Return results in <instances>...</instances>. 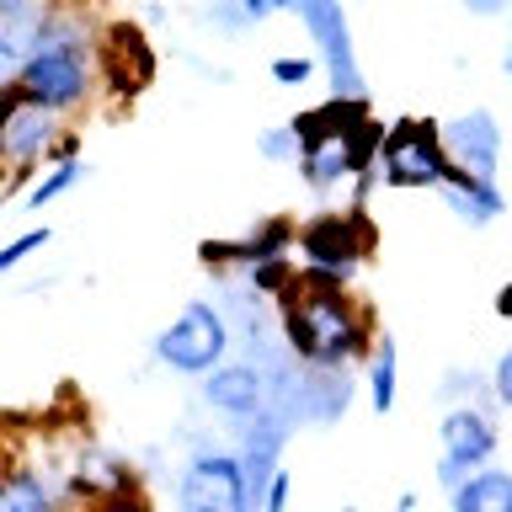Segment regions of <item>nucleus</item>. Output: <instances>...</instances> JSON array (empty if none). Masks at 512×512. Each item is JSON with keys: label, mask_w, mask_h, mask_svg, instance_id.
Returning a JSON list of instances; mask_svg holds the SVG:
<instances>
[{"label": "nucleus", "mask_w": 512, "mask_h": 512, "mask_svg": "<svg viewBox=\"0 0 512 512\" xmlns=\"http://www.w3.org/2000/svg\"><path fill=\"white\" fill-rule=\"evenodd\" d=\"M278 310H283V347L320 374H336V368L368 358V347H374V326H368L363 304L347 294V283L294 272Z\"/></svg>", "instance_id": "f257e3e1"}, {"label": "nucleus", "mask_w": 512, "mask_h": 512, "mask_svg": "<svg viewBox=\"0 0 512 512\" xmlns=\"http://www.w3.org/2000/svg\"><path fill=\"white\" fill-rule=\"evenodd\" d=\"M96 86H102V43H96V32L86 27L80 11H54L38 54L27 59V70L16 75L11 91L59 112V118H75V112H86L96 102Z\"/></svg>", "instance_id": "f03ea898"}, {"label": "nucleus", "mask_w": 512, "mask_h": 512, "mask_svg": "<svg viewBox=\"0 0 512 512\" xmlns=\"http://www.w3.org/2000/svg\"><path fill=\"white\" fill-rule=\"evenodd\" d=\"M299 134V171L310 187H342L347 176H368L374 171V150H379V128L368 118H347V112H315V118L294 123Z\"/></svg>", "instance_id": "7ed1b4c3"}, {"label": "nucleus", "mask_w": 512, "mask_h": 512, "mask_svg": "<svg viewBox=\"0 0 512 512\" xmlns=\"http://www.w3.org/2000/svg\"><path fill=\"white\" fill-rule=\"evenodd\" d=\"M64 150H80L70 134V118H59V112H48L11 91L6 107H0V171L11 182H32Z\"/></svg>", "instance_id": "20e7f679"}, {"label": "nucleus", "mask_w": 512, "mask_h": 512, "mask_svg": "<svg viewBox=\"0 0 512 512\" xmlns=\"http://www.w3.org/2000/svg\"><path fill=\"white\" fill-rule=\"evenodd\" d=\"M235 347V331H230V315L208 299H187L182 310L171 315V326L155 336V363L171 368V374H187V379H203L208 368H219Z\"/></svg>", "instance_id": "39448f33"}, {"label": "nucleus", "mask_w": 512, "mask_h": 512, "mask_svg": "<svg viewBox=\"0 0 512 512\" xmlns=\"http://www.w3.org/2000/svg\"><path fill=\"white\" fill-rule=\"evenodd\" d=\"M294 246H299L294 272H304V278H326V283H347L352 272H358L363 251H368V230H363L358 208H352V214H320L294 235Z\"/></svg>", "instance_id": "423d86ee"}, {"label": "nucleus", "mask_w": 512, "mask_h": 512, "mask_svg": "<svg viewBox=\"0 0 512 512\" xmlns=\"http://www.w3.org/2000/svg\"><path fill=\"white\" fill-rule=\"evenodd\" d=\"M374 176L390 187H443L454 176V160H448L438 128L427 123H400L379 139V160Z\"/></svg>", "instance_id": "0eeeda50"}, {"label": "nucleus", "mask_w": 512, "mask_h": 512, "mask_svg": "<svg viewBox=\"0 0 512 512\" xmlns=\"http://www.w3.org/2000/svg\"><path fill=\"white\" fill-rule=\"evenodd\" d=\"M176 512H251L246 464L235 448H203L176 480Z\"/></svg>", "instance_id": "6e6552de"}, {"label": "nucleus", "mask_w": 512, "mask_h": 512, "mask_svg": "<svg viewBox=\"0 0 512 512\" xmlns=\"http://www.w3.org/2000/svg\"><path fill=\"white\" fill-rule=\"evenodd\" d=\"M443 464H438V480L448 491L459 486L470 470H486L496 443H502V432H496V416L480 411V406H454L443 416Z\"/></svg>", "instance_id": "1a4fd4ad"}, {"label": "nucleus", "mask_w": 512, "mask_h": 512, "mask_svg": "<svg viewBox=\"0 0 512 512\" xmlns=\"http://www.w3.org/2000/svg\"><path fill=\"white\" fill-rule=\"evenodd\" d=\"M267 368L262 363H235L224 358L219 368L203 374V400L214 406L219 416H235V422H251V416L267 411Z\"/></svg>", "instance_id": "9d476101"}, {"label": "nucleus", "mask_w": 512, "mask_h": 512, "mask_svg": "<svg viewBox=\"0 0 512 512\" xmlns=\"http://www.w3.org/2000/svg\"><path fill=\"white\" fill-rule=\"evenodd\" d=\"M48 16H54V0H32V6L0 11V80H6V86H16V75H22L27 59L38 54Z\"/></svg>", "instance_id": "9b49d317"}, {"label": "nucleus", "mask_w": 512, "mask_h": 512, "mask_svg": "<svg viewBox=\"0 0 512 512\" xmlns=\"http://www.w3.org/2000/svg\"><path fill=\"white\" fill-rule=\"evenodd\" d=\"M443 139V150L448 160H454V171L464 176H480V182H491V171H496V128L486 112H475V118H459Z\"/></svg>", "instance_id": "f8f14e48"}, {"label": "nucleus", "mask_w": 512, "mask_h": 512, "mask_svg": "<svg viewBox=\"0 0 512 512\" xmlns=\"http://www.w3.org/2000/svg\"><path fill=\"white\" fill-rule=\"evenodd\" d=\"M0 512H64V502L38 464H0Z\"/></svg>", "instance_id": "ddd939ff"}, {"label": "nucleus", "mask_w": 512, "mask_h": 512, "mask_svg": "<svg viewBox=\"0 0 512 512\" xmlns=\"http://www.w3.org/2000/svg\"><path fill=\"white\" fill-rule=\"evenodd\" d=\"M454 512H512V470H475L448 491Z\"/></svg>", "instance_id": "4468645a"}, {"label": "nucleus", "mask_w": 512, "mask_h": 512, "mask_svg": "<svg viewBox=\"0 0 512 512\" xmlns=\"http://www.w3.org/2000/svg\"><path fill=\"white\" fill-rule=\"evenodd\" d=\"M395 395H400V347L395 336H374V347H368V406L390 416Z\"/></svg>", "instance_id": "2eb2a0df"}, {"label": "nucleus", "mask_w": 512, "mask_h": 512, "mask_svg": "<svg viewBox=\"0 0 512 512\" xmlns=\"http://www.w3.org/2000/svg\"><path fill=\"white\" fill-rule=\"evenodd\" d=\"M86 171H91V166L80 160V150H64V155H54V160H48V166H43V171L27 182L22 203H27V208H48V203H59L64 192H70V187H75Z\"/></svg>", "instance_id": "dca6fc26"}, {"label": "nucleus", "mask_w": 512, "mask_h": 512, "mask_svg": "<svg viewBox=\"0 0 512 512\" xmlns=\"http://www.w3.org/2000/svg\"><path fill=\"white\" fill-rule=\"evenodd\" d=\"M48 240H54V230H48V224H32V230H22L16 240H6V246H0V278H6V272H16L27 262L32 251H43Z\"/></svg>", "instance_id": "f3484780"}, {"label": "nucleus", "mask_w": 512, "mask_h": 512, "mask_svg": "<svg viewBox=\"0 0 512 512\" xmlns=\"http://www.w3.org/2000/svg\"><path fill=\"white\" fill-rule=\"evenodd\" d=\"M310 75H315V59H304V54L272 59V80H278V86H304Z\"/></svg>", "instance_id": "a211bd4d"}, {"label": "nucleus", "mask_w": 512, "mask_h": 512, "mask_svg": "<svg viewBox=\"0 0 512 512\" xmlns=\"http://www.w3.org/2000/svg\"><path fill=\"white\" fill-rule=\"evenodd\" d=\"M288 491H294V475L288 470H272L262 502H256V512H288Z\"/></svg>", "instance_id": "6ab92c4d"}, {"label": "nucleus", "mask_w": 512, "mask_h": 512, "mask_svg": "<svg viewBox=\"0 0 512 512\" xmlns=\"http://www.w3.org/2000/svg\"><path fill=\"white\" fill-rule=\"evenodd\" d=\"M262 155H267V160H299V134H294V123H288V128H272V134L262 139Z\"/></svg>", "instance_id": "aec40b11"}, {"label": "nucleus", "mask_w": 512, "mask_h": 512, "mask_svg": "<svg viewBox=\"0 0 512 512\" xmlns=\"http://www.w3.org/2000/svg\"><path fill=\"white\" fill-rule=\"evenodd\" d=\"M491 390H496V400L512 411V347H507L502 358H496V368H491Z\"/></svg>", "instance_id": "412c9836"}, {"label": "nucleus", "mask_w": 512, "mask_h": 512, "mask_svg": "<svg viewBox=\"0 0 512 512\" xmlns=\"http://www.w3.org/2000/svg\"><path fill=\"white\" fill-rule=\"evenodd\" d=\"M235 6H240V16H246V22H267L272 11H288L294 0H235Z\"/></svg>", "instance_id": "4be33fe9"}, {"label": "nucleus", "mask_w": 512, "mask_h": 512, "mask_svg": "<svg viewBox=\"0 0 512 512\" xmlns=\"http://www.w3.org/2000/svg\"><path fill=\"white\" fill-rule=\"evenodd\" d=\"M395 512H416V491H400V502H395Z\"/></svg>", "instance_id": "5701e85b"}, {"label": "nucleus", "mask_w": 512, "mask_h": 512, "mask_svg": "<svg viewBox=\"0 0 512 512\" xmlns=\"http://www.w3.org/2000/svg\"><path fill=\"white\" fill-rule=\"evenodd\" d=\"M6 96H11V86H6V80H0V107H6Z\"/></svg>", "instance_id": "b1692460"}, {"label": "nucleus", "mask_w": 512, "mask_h": 512, "mask_svg": "<svg viewBox=\"0 0 512 512\" xmlns=\"http://www.w3.org/2000/svg\"><path fill=\"white\" fill-rule=\"evenodd\" d=\"M507 75H512V48H507Z\"/></svg>", "instance_id": "393cba45"}]
</instances>
